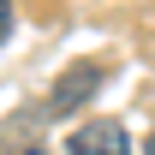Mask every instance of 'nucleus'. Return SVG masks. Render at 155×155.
<instances>
[{
    "label": "nucleus",
    "mask_w": 155,
    "mask_h": 155,
    "mask_svg": "<svg viewBox=\"0 0 155 155\" xmlns=\"http://www.w3.org/2000/svg\"><path fill=\"white\" fill-rule=\"evenodd\" d=\"M101 84H107V66H90V60H78V66H66V72L54 78V90H48V119H66V114H78L84 101L96 96Z\"/></svg>",
    "instance_id": "1"
},
{
    "label": "nucleus",
    "mask_w": 155,
    "mask_h": 155,
    "mask_svg": "<svg viewBox=\"0 0 155 155\" xmlns=\"http://www.w3.org/2000/svg\"><path fill=\"white\" fill-rule=\"evenodd\" d=\"M48 107H18V114L6 119V131H0V149L6 155H48Z\"/></svg>",
    "instance_id": "2"
},
{
    "label": "nucleus",
    "mask_w": 155,
    "mask_h": 155,
    "mask_svg": "<svg viewBox=\"0 0 155 155\" xmlns=\"http://www.w3.org/2000/svg\"><path fill=\"white\" fill-rule=\"evenodd\" d=\"M66 155H131V137L119 119H90V125H78Z\"/></svg>",
    "instance_id": "3"
},
{
    "label": "nucleus",
    "mask_w": 155,
    "mask_h": 155,
    "mask_svg": "<svg viewBox=\"0 0 155 155\" xmlns=\"http://www.w3.org/2000/svg\"><path fill=\"white\" fill-rule=\"evenodd\" d=\"M12 24H18V18H12V0H0V42L12 36Z\"/></svg>",
    "instance_id": "4"
},
{
    "label": "nucleus",
    "mask_w": 155,
    "mask_h": 155,
    "mask_svg": "<svg viewBox=\"0 0 155 155\" xmlns=\"http://www.w3.org/2000/svg\"><path fill=\"white\" fill-rule=\"evenodd\" d=\"M143 155H155V131H149V137H143Z\"/></svg>",
    "instance_id": "5"
}]
</instances>
